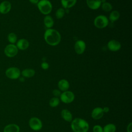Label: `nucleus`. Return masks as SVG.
Masks as SVG:
<instances>
[{"label":"nucleus","instance_id":"obj_1","mask_svg":"<svg viewBox=\"0 0 132 132\" xmlns=\"http://www.w3.org/2000/svg\"><path fill=\"white\" fill-rule=\"evenodd\" d=\"M45 42L50 45L56 46L61 41V35L59 31L55 29H47L44 34Z\"/></svg>","mask_w":132,"mask_h":132},{"label":"nucleus","instance_id":"obj_2","mask_svg":"<svg viewBox=\"0 0 132 132\" xmlns=\"http://www.w3.org/2000/svg\"><path fill=\"white\" fill-rule=\"evenodd\" d=\"M71 127L73 132H88L89 125L85 120L76 118L71 121Z\"/></svg>","mask_w":132,"mask_h":132},{"label":"nucleus","instance_id":"obj_3","mask_svg":"<svg viewBox=\"0 0 132 132\" xmlns=\"http://www.w3.org/2000/svg\"><path fill=\"white\" fill-rule=\"evenodd\" d=\"M37 7L41 13L47 15L52 10V5L48 0H40L37 4Z\"/></svg>","mask_w":132,"mask_h":132},{"label":"nucleus","instance_id":"obj_4","mask_svg":"<svg viewBox=\"0 0 132 132\" xmlns=\"http://www.w3.org/2000/svg\"><path fill=\"white\" fill-rule=\"evenodd\" d=\"M5 73L7 78L12 80L17 79L19 78L21 76L20 70L15 67H11L7 68Z\"/></svg>","mask_w":132,"mask_h":132},{"label":"nucleus","instance_id":"obj_5","mask_svg":"<svg viewBox=\"0 0 132 132\" xmlns=\"http://www.w3.org/2000/svg\"><path fill=\"white\" fill-rule=\"evenodd\" d=\"M109 23L108 18L104 15H98L94 20V26L100 29H102L107 27Z\"/></svg>","mask_w":132,"mask_h":132},{"label":"nucleus","instance_id":"obj_6","mask_svg":"<svg viewBox=\"0 0 132 132\" xmlns=\"http://www.w3.org/2000/svg\"><path fill=\"white\" fill-rule=\"evenodd\" d=\"M19 50L15 44H8L4 48V53L5 55L8 58L15 57L18 53Z\"/></svg>","mask_w":132,"mask_h":132},{"label":"nucleus","instance_id":"obj_7","mask_svg":"<svg viewBox=\"0 0 132 132\" xmlns=\"http://www.w3.org/2000/svg\"><path fill=\"white\" fill-rule=\"evenodd\" d=\"M75 95L71 91H65L62 92L60 95V100L65 104H69L74 101Z\"/></svg>","mask_w":132,"mask_h":132},{"label":"nucleus","instance_id":"obj_8","mask_svg":"<svg viewBox=\"0 0 132 132\" xmlns=\"http://www.w3.org/2000/svg\"><path fill=\"white\" fill-rule=\"evenodd\" d=\"M29 126L30 128L35 131H38L42 127V121L37 117H32L29 120Z\"/></svg>","mask_w":132,"mask_h":132},{"label":"nucleus","instance_id":"obj_9","mask_svg":"<svg viewBox=\"0 0 132 132\" xmlns=\"http://www.w3.org/2000/svg\"><path fill=\"white\" fill-rule=\"evenodd\" d=\"M11 3L8 1H3L0 3V14H6L11 9Z\"/></svg>","mask_w":132,"mask_h":132},{"label":"nucleus","instance_id":"obj_10","mask_svg":"<svg viewBox=\"0 0 132 132\" xmlns=\"http://www.w3.org/2000/svg\"><path fill=\"white\" fill-rule=\"evenodd\" d=\"M86 43L81 40H78L75 43L74 50L77 54H82L86 50Z\"/></svg>","mask_w":132,"mask_h":132},{"label":"nucleus","instance_id":"obj_11","mask_svg":"<svg viewBox=\"0 0 132 132\" xmlns=\"http://www.w3.org/2000/svg\"><path fill=\"white\" fill-rule=\"evenodd\" d=\"M107 47L110 51L117 52L120 50L121 47V45L120 42L118 41L112 39L108 42Z\"/></svg>","mask_w":132,"mask_h":132},{"label":"nucleus","instance_id":"obj_12","mask_svg":"<svg viewBox=\"0 0 132 132\" xmlns=\"http://www.w3.org/2000/svg\"><path fill=\"white\" fill-rule=\"evenodd\" d=\"M104 112L103 110V108L101 107H97L94 108L91 112L92 118L95 120L101 119L104 116Z\"/></svg>","mask_w":132,"mask_h":132},{"label":"nucleus","instance_id":"obj_13","mask_svg":"<svg viewBox=\"0 0 132 132\" xmlns=\"http://www.w3.org/2000/svg\"><path fill=\"white\" fill-rule=\"evenodd\" d=\"M15 45L16 46L18 50L23 51L28 48L29 46V43L27 39L22 38L19 39L16 41Z\"/></svg>","mask_w":132,"mask_h":132},{"label":"nucleus","instance_id":"obj_14","mask_svg":"<svg viewBox=\"0 0 132 132\" xmlns=\"http://www.w3.org/2000/svg\"><path fill=\"white\" fill-rule=\"evenodd\" d=\"M86 3L89 8L92 10L98 9L102 4L101 0H86Z\"/></svg>","mask_w":132,"mask_h":132},{"label":"nucleus","instance_id":"obj_15","mask_svg":"<svg viewBox=\"0 0 132 132\" xmlns=\"http://www.w3.org/2000/svg\"><path fill=\"white\" fill-rule=\"evenodd\" d=\"M20 130L19 126L14 123L8 124L3 129V132H20Z\"/></svg>","mask_w":132,"mask_h":132},{"label":"nucleus","instance_id":"obj_16","mask_svg":"<svg viewBox=\"0 0 132 132\" xmlns=\"http://www.w3.org/2000/svg\"><path fill=\"white\" fill-rule=\"evenodd\" d=\"M61 116L62 118L67 122H71L73 120V116L72 113L67 109H64L61 110Z\"/></svg>","mask_w":132,"mask_h":132},{"label":"nucleus","instance_id":"obj_17","mask_svg":"<svg viewBox=\"0 0 132 132\" xmlns=\"http://www.w3.org/2000/svg\"><path fill=\"white\" fill-rule=\"evenodd\" d=\"M58 87L59 90L64 92L68 90L70 87V84L67 80L65 79H62L58 81Z\"/></svg>","mask_w":132,"mask_h":132},{"label":"nucleus","instance_id":"obj_18","mask_svg":"<svg viewBox=\"0 0 132 132\" xmlns=\"http://www.w3.org/2000/svg\"><path fill=\"white\" fill-rule=\"evenodd\" d=\"M35 74V71L32 69H25L21 72V75L24 78H31Z\"/></svg>","mask_w":132,"mask_h":132},{"label":"nucleus","instance_id":"obj_19","mask_svg":"<svg viewBox=\"0 0 132 132\" xmlns=\"http://www.w3.org/2000/svg\"><path fill=\"white\" fill-rule=\"evenodd\" d=\"M43 22L45 26L47 28V29L52 28L54 24V22L52 17L49 15H46L44 17Z\"/></svg>","mask_w":132,"mask_h":132},{"label":"nucleus","instance_id":"obj_20","mask_svg":"<svg viewBox=\"0 0 132 132\" xmlns=\"http://www.w3.org/2000/svg\"><path fill=\"white\" fill-rule=\"evenodd\" d=\"M76 2L77 0H61V4L64 8L68 9L73 7Z\"/></svg>","mask_w":132,"mask_h":132},{"label":"nucleus","instance_id":"obj_21","mask_svg":"<svg viewBox=\"0 0 132 132\" xmlns=\"http://www.w3.org/2000/svg\"><path fill=\"white\" fill-rule=\"evenodd\" d=\"M120 16V12L117 10H114L111 11L109 16V20L113 22L117 21Z\"/></svg>","mask_w":132,"mask_h":132},{"label":"nucleus","instance_id":"obj_22","mask_svg":"<svg viewBox=\"0 0 132 132\" xmlns=\"http://www.w3.org/2000/svg\"><path fill=\"white\" fill-rule=\"evenodd\" d=\"M103 132H116V126L114 124L108 123L103 128Z\"/></svg>","mask_w":132,"mask_h":132},{"label":"nucleus","instance_id":"obj_23","mask_svg":"<svg viewBox=\"0 0 132 132\" xmlns=\"http://www.w3.org/2000/svg\"><path fill=\"white\" fill-rule=\"evenodd\" d=\"M8 41L10 44H15L18 41V37L16 35L14 32H10L7 35Z\"/></svg>","mask_w":132,"mask_h":132},{"label":"nucleus","instance_id":"obj_24","mask_svg":"<svg viewBox=\"0 0 132 132\" xmlns=\"http://www.w3.org/2000/svg\"><path fill=\"white\" fill-rule=\"evenodd\" d=\"M60 103V99L58 97H53L49 102V105L51 107H56L59 105Z\"/></svg>","mask_w":132,"mask_h":132},{"label":"nucleus","instance_id":"obj_25","mask_svg":"<svg viewBox=\"0 0 132 132\" xmlns=\"http://www.w3.org/2000/svg\"><path fill=\"white\" fill-rule=\"evenodd\" d=\"M101 6L102 7V9L105 12L110 11L112 9V5L108 2H104L103 4H101Z\"/></svg>","mask_w":132,"mask_h":132},{"label":"nucleus","instance_id":"obj_26","mask_svg":"<svg viewBox=\"0 0 132 132\" xmlns=\"http://www.w3.org/2000/svg\"><path fill=\"white\" fill-rule=\"evenodd\" d=\"M65 14V10L63 8H60L58 9L55 13V15L57 19H60L62 18Z\"/></svg>","mask_w":132,"mask_h":132},{"label":"nucleus","instance_id":"obj_27","mask_svg":"<svg viewBox=\"0 0 132 132\" xmlns=\"http://www.w3.org/2000/svg\"><path fill=\"white\" fill-rule=\"evenodd\" d=\"M93 132H103V127L99 125H95L93 127Z\"/></svg>","mask_w":132,"mask_h":132},{"label":"nucleus","instance_id":"obj_28","mask_svg":"<svg viewBox=\"0 0 132 132\" xmlns=\"http://www.w3.org/2000/svg\"><path fill=\"white\" fill-rule=\"evenodd\" d=\"M53 94L55 96V97H60V95L61 93L60 90H59V89H54L53 90Z\"/></svg>","mask_w":132,"mask_h":132},{"label":"nucleus","instance_id":"obj_29","mask_svg":"<svg viewBox=\"0 0 132 132\" xmlns=\"http://www.w3.org/2000/svg\"><path fill=\"white\" fill-rule=\"evenodd\" d=\"M41 67L42 69H43V70H47L49 68V64L47 62L44 61V62H43L41 63Z\"/></svg>","mask_w":132,"mask_h":132},{"label":"nucleus","instance_id":"obj_30","mask_svg":"<svg viewBox=\"0 0 132 132\" xmlns=\"http://www.w3.org/2000/svg\"><path fill=\"white\" fill-rule=\"evenodd\" d=\"M132 131V123L130 122L128 124L127 126V132H131Z\"/></svg>","mask_w":132,"mask_h":132},{"label":"nucleus","instance_id":"obj_31","mask_svg":"<svg viewBox=\"0 0 132 132\" xmlns=\"http://www.w3.org/2000/svg\"><path fill=\"white\" fill-rule=\"evenodd\" d=\"M109 108L108 107H104L103 108V110L104 111V113H107L109 111Z\"/></svg>","mask_w":132,"mask_h":132},{"label":"nucleus","instance_id":"obj_32","mask_svg":"<svg viewBox=\"0 0 132 132\" xmlns=\"http://www.w3.org/2000/svg\"><path fill=\"white\" fill-rule=\"evenodd\" d=\"M29 1L33 4H37L39 2V0H29Z\"/></svg>","mask_w":132,"mask_h":132}]
</instances>
